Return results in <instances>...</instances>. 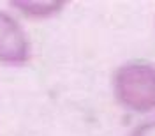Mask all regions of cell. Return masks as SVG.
<instances>
[{"mask_svg": "<svg viewBox=\"0 0 155 136\" xmlns=\"http://www.w3.org/2000/svg\"><path fill=\"white\" fill-rule=\"evenodd\" d=\"M111 96L116 106L136 117L155 115V62L130 58L111 74Z\"/></svg>", "mask_w": 155, "mask_h": 136, "instance_id": "cell-1", "label": "cell"}, {"mask_svg": "<svg viewBox=\"0 0 155 136\" xmlns=\"http://www.w3.org/2000/svg\"><path fill=\"white\" fill-rule=\"evenodd\" d=\"M32 57V46L23 25L11 12L0 9V62L21 66Z\"/></svg>", "mask_w": 155, "mask_h": 136, "instance_id": "cell-2", "label": "cell"}, {"mask_svg": "<svg viewBox=\"0 0 155 136\" xmlns=\"http://www.w3.org/2000/svg\"><path fill=\"white\" fill-rule=\"evenodd\" d=\"M11 5L28 18H51L65 7V2L60 0H11Z\"/></svg>", "mask_w": 155, "mask_h": 136, "instance_id": "cell-3", "label": "cell"}, {"mask_svg": "<svg viewBox=\"0 0 155 136\" xmlns=\"http://www.w3.org/2000/svg\"><path fill=\"white\" fill-rule=\"evenodd\" d=\"M127 136H155V115L153 117H146L141 122H137Z\"/></svg>", "mask_w": 155, "mask_h": 136, "instance_id": "cell-4", "label": "cell"}]
</instances>
